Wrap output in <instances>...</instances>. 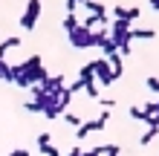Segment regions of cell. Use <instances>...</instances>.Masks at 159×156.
<instances>
[{"instance_id": "10", "label": "cell", "mask_w": 159, "mask_h": 156, "mask_svg": "<svg viewBox=\"0 0 159 156\" xmlns=\"http://www.w3.org/2000/svg\"><path fill=\"white\" fill-rule=\"evenodd\" d=\"M0 81L12 84V64H9L6 58H0Z\"/></svg>"}, {"instance_id": "3", "label": "cell", "mask_w": 159, "mask_h": 156, "mask_svg": "<svg viewBox=\"0 0 159 156\" xmlns=\"http://www.w3.org/2000/svg\"><path fill=\"white\" fill-rule=\"evenodd\" d=\"M38 17H41V0H26V9L20 15V26L26 32H32L35 23H38Z\"/></svg>"}, {"instance_id": "26", "label": "cell", "mask_w": 159, "mask_h": 156, "mask_svg": "<svg viewBox=\"0 0 159 156\" xmlns=\"http://www.w3.org/2000/svg\"><path fill=\"white\" fill-rule=\"evenodd\" d=\"M78 3H84V0H67V15L75 12V6H78Z\"/></svg>"}, {"instance_id": "13", "label": "cell", "mask_w": 159, "mask_h": 156, "mask_svg": "<svg viewBox=\"0 0 159 156\" xmlns=\"http://www.w3.org/2000/svg\"><path fill=\"white\" fill-rule=\"evenodd\" d=\"M156 136H159V127H148V133H142V136H139V145L145 148V145H151Z\"/></svg>"}, {"instance_id": "28", "label": "cell", "mask_w": 159, "mask_h": 156, "mask_svg": "<svg viewBox=\"0 0 159 156\" xmlns=\"http://www.w3.org/2000/svg\"><path fill=\"white\" fill-rule=\"evenodd\" d=\"M104 153V145H101V148H93V150H84V156H101Z\"/></svg>"}, {"instance_id": "1", "label": "cell", "mask_w": 159, "mask_h": 156, "mask_svg": "<svg viewBox=\"0 0 159 156\" xmlns=\"http://www.w3.org/2000/svg\"><path fill=\"white\" fill-rule=\"evenodd\" d=\"M20 67H23V75H26V81H29V87L32 84H43V81L49 78L46 67L41 64V55H29L26 61H20Z\"/></svg>"}, {"instance_id": "29", "label": "cell", "mask_w": 159, "mask_h": 156, "mask_svg": "<svg viewBox=\"0 0 159 156\" xmlns=\"http://www.w3.org/2000/svg\"><path fill=\"white\" fill-rule=\"evenodd\" d=\"M9 156H29V150H26V148H15Z\"/></svg>"}, {"instance_id": "14", "label": "cell", "mask_w": 159, "mask_h": 156, "mask_svg": "<svg viewBox=\"0 0 159 156\" xmlns=\"http://www.w3.org/2000/svg\"><path fill=\"white\" fill-rule=\"evenodd\" d=\"M101 52H104V55H113V52H119V47H116V41H110V35H107V41L104 43H101V47H98Z\"/></svg>"}, {"instance_id": "12", "label": "cell", "mask_w": 159, "mask_h": 156, "mask_svg": "<svg viewBox=\"0 0 159 156\" xmlns=\"http://www.w3.org/2000/svg\"><path fill=\"white\" fill-rule=\"evenodd\" d=\"M84 6L90 9V15H107V6H104V3H96V0H84Z\"/></svg>"}, {"instance_id": "21", "label": "cell", "mask_w": 159, "mask_h": 156, "mask_svg": "<svg viewBox=\"0 0 159 156\" xmlns=\"http://www.w3.org/2000/svg\"><path fill=\"white\" fill-rule=\"evenodd\" d=\"M46 145H52V139H49V133H38V150H43Z\"/></svg>"}, {"instance_id": "24", "label": "cell", "mask_w": 159, "mask_h": 156, "mask_svg": "<svg viewBox=\"0 0 159 156\" xmlns=\"http://www.w3.org/2000/svg\"><path fill=\"white\" fill-rule=\"evenodd\" d=\"M139 15H142V9H139V6H133V9H127V20H130V23H133V20H136Z\"/></svg>"}, {"instance_id": "9", "label": "cell", "mask_w": 159, "mask_h": 156, "mask_svg": "<svg viewBox=\"0 0 159 156\" xmlns=\"http://www.w3.org/2000/svg\"><path fill=\"white\" fill-rule=\"evenodd\" d=\"M81 84H84V93H87L93 101H98V98H101V96H98V84H96V78H84Z\"/></svg>"}, {"instance_id": "2", "label": "cell", "mask_w": 159, "mask_h": 156, "mask_svg": "<svg viewBox=\"0 0 159 156\" xmlns=\"http://www.w3.org/2000/svg\"><path fill=\"white\" fill-rule=\"evenodd\" d=\"M107 122H110V110H101V116L98 118H93V122H81L78 124V139H87L90 133H96V130H104L107 127Z\"/></svg>"}, {"instance_id": "25", "label": "cell", "mask_w": 159, "mask_h": 156, "mask_svg": "<svg viewBox=\"0 0 159 156\" xmlns=\"http://www.w3.org/2000/svg\"><path fill=\"white\" fill-rule=\"evenodd\" d=\"M67 90H70V93H72V96H75V93H78V90H84V84H81V78H78V81H72V84H70Z\"/></svg>"}, {"instance_id": "15", "label": "cell", "mask_w": 159, "mask_h": 156, "mask_svg": "<svg viewBox=\"0 0 159 156\" xmlns=\"http://www.w3.org/2000/svg\"><path fill=\"white\" fill-rule=\"evenodd\" d=\"M75 26H78V17H75V12L64 17V32H72V29H75Z\"/></svg>"}, {"instance_id": "17", "label": "cell", "mask_w": 159, "mask_h": 156, "mask_svg": "<svg viewBox=\"0 0 159 156\" xmlns=\"http://www.w3.org/2000/svg\"><path fill=\"white\" fill-rule=\"evenodd\" d=\"M78 78H81V81H84V78H93V61H90V64H84V67L78 69Z\"/></svg>"}, {"instance_id": "30", "label": "cell", "mask_w": 159, "mask_h": 156, "mask_svg": "<svg viewBox=\"0 0 159 156\" xmlns=\"http://www.w3.org/2000/svg\"><path fill=\"white\" fill-rule=\"evenodd\" d=\"M67 156H84V150H81V148H72V150H70Z\"/></svg>"}, {"instance_id": "19", "label": "cell", "mask_w": 159, "mask_h": 156, "mask_svg": "<svg viewBox=\"0 0 159 156\" xmlns=\"http://www.w3.org/2000/svg\"><path fill=\"white\" fill-rule=\"evenodd\" d=\"M61 118H64V122H67V124H72V127H78V124H81V118H78L75 113H64Z\"/></svg>"}, {"instance_id": "22", "label": "cell", "mask_w": 159, "mask_h": 156, "mask_svg": "<svg viewBox=\"0 0 159 156\" xmlns=\"http://www.w3.org/2000/svg\"><path fill=\"white\" fill-rule=\"evenodd\" d=\"M41 153H43V156H64V153H61L58 148H55V145H46V148H43Z\"/></svg>"}, {"instance_id": "5", "label": "cell", "mask_w": 159, "mask_h": 156, "mask_svg": "<svg viewBox=\"0 0 159 156\" xmlns=\"http://www.w3.org/2000/svg\"><path fill=\"white\" fill-rule=\"evenodd\" d=\"M93 75H98V81H101V84H113V72H110V64H107V58L93 61Z\"/></svg>"}, {"instance_id": "18", "label": "cell", "mask_w": 159, "mask_h": 156, "mask_svg": "<svg viewBox=\"0 0 159 156\" xmlns=\"http://www.w3.org/2000/svg\"><path fill=\"white\" fill-rule=\"evenodd\" d=\"M145 84H148V90H151V93H156V96H159V78L148 75V78H145Z\"/></svg>"}, {"instance_id": "8", "label": "cell", "mask_w": 159, "mask_h": 156, "mask_svg": "<svg viewBox=\"0 0 159 156\" xmlns=\"http://www.w3.org/2000/svg\"><path fill=\"white\" fill-rule=\"evenodd\" d=\"M127 38L130 41H151V38H156V29H130Z\"/></svg>"}, {"instance_id": "4", "label": "cell", "mask_w": 159, "mask_h": 156, "mask_svg": "<svg viewBox=\"0 0 159 156\" xmlns=\"http://www.w3.org/2000/svg\"><path fill=\"white\" fill-rule=\"evenodd\" d=\"M67 35H70V43H72L75 49H90V47H93V32L84 29L81 23H78L72 32H67Z\"/></svg>"}, {"instance_id": "11", "label": "cell", "mask_w": 159, "mask_h": 156, "mask_svg": "<svg viewBox=\"0 0 159 156\" xmlns=\"http://www.w3.org/2000/svg\"><path fill=\"white\" fill-rule=\"evenodd\" d=\"M15 47H20V38H6V41H0V58H6V52L15 49Z\"/></svg>"}, {"instance_id": "6", "label": "cell", "mask_w": 159, "mask_h": 156, "mask_svg": "<svg viewBox=\"0 0 159 156\" xmlns=\"http://www.w3.org/2000/svg\"><path fill=\"white\" fill-rule=\"evenodd\" d=\"M41 87H43L49 96H58L61 90H64V75H49V78H46L43 84H41Z\"/></svg>"}, {"instance_id": "23", "label": "cell", "mask_w": 159, "mask_h": 156, "mask_svg": "<svg viewBox=\"0 0 159 156\" xmlns=\"http://www.w3.org/2000/svg\"><path fill=\"white\" fill-rule=\"evenodd\" d=\"M104 153H107V156H119L121 148H119V145H104Z\"/></svg>"}, {"instance_id": "7", "label": "cell", "mask_w": 159, "mask_h": 156, "mask_svg": "<svg viewBox=\"0 0 159 156\" xmlns=\"http://www.w3.org/2000/svg\"><path fill=\"white\" fill-rule=\"evenodd\" d=\"M107 64H110V72H113V81L121 78V72H125V58H121L119 52H113V55H107Z\"/></svg>"}, {"instance_id": "20", "label": "cell", "mask_w": 159, "mask_h": 156, "mask_svg": "<svg viewBox=\"0 0 159 156\" xmlns=\"http://www.w3.org/2000/svg\"><path fill=\"white\" fill-rule=\"evenodd\" d=\"M23 110H29V113H43V104H38V101H26Z\"/></svg>"}, {"instance_id": "16", "label": "cell", "mask_w": 159, "mask_h": 156, "mask_svg": "<svg viewBox=\"0 0 159 156\" xmlns=\"http://www.w3.org/2000/svg\"><path fill=\"white\" fill-rule=\"evenodd\" d=\"M148 116H151V113H145V110H139V107H130V118H136V122L148 124Z\"/></svg>"}, {"instance_id": "27", "label": "cell", "mask_w": 159, "mask_h": 156, "mask_svg": "<svg viewBox=\"0 0 159 156\" xmlns=\"http://www.w3.org/2000/svg\"><path fill=\"white\" fill-rule=\"evenodd\" d=\"M113 15H116V17H125V20H127V9H125V6H116V9H113Z\"/></svg>"}, {"instance_id": "31", "label": "cell", "mask_w": 159, "mask_h": 156, "mask_svg": "<svg viewBox=\"0 0 159 156\" xmlns=\"http://www.w3.org/2000/svg\"><path fill=\"white\" fill-rule=\"evenodd\" d=\"M151 9H153V12H159V0H151Z\"/></svg>"}]
</instances>
